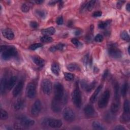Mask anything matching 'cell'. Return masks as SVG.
<instances>
[{"mask_svg": "<svg viewBox=\"0 0 130 130\" xmlns=\"http://www.w3.org/2000/svg\"><path fill=\"white\" fill-rule=\"evenodd\" d=\"M1 52L2 53V57L4 60L9 59L17 54L16 49L13 46L2 45L1 46Z\"/></svg>", "mask_w": 130, "mask_h": 130, "instance_id": "obj_1", "label": "cell"}, {"mask_svg": "<svg viewBox=\"0 0 130 130\" xmlns=\"http://www.w3.org/2000/svg\"><path fill=\"white\" fill-rule=\"evenodd\" d=\"M110 96V92L109 90H106L103 93L98 102V106L100 108H104L107 106Z\"/></svg>", "mask_w": 130, "mask_h": 130, "instance_id": "obj_2", "label": "cell"}, {"mask_svg": "<svg viewBox=\"0 0 130 130\" xmlns=\"http://www.w3.org/2000/svg\"><path fill=\"white\" fill-rule=\"evenodd\" d=\"M72 101L77 107H80L82 104V98L80 91L78 86H76L72 94Z\"/></svg>", "mask_w": 130, "mask_h": 130, "instance_id": "obj_3", "label": "cell"}, {"mask_svg": "<svg viewBox=\"0 0 130 130\" xmlns=\"http://www.w3.org/2000/svg\"><path fill=\"white\" fill-rule=\"evenodd\" d=\"M54 98L55 99L59 101H62L64 96L63 87L62 84L59 83H55L54 86Z\"/></svg>", "mask_w": 130, "mask_h": 130, "instance_id": "obj_4", "label": "cell"}, {"mask_svg": "<svg viewBox=\"0 0 130 130\" xmlns=\"http://www.w3.org/2000/svg\"><path fill=\"white\" fill-rule=\"evenodd\" d=\"M42 89L45 94L50 95L52 91V85L51 81L47 79L43 80L42 82Z\"/></svg>", "mask_w": 130, "mask_h": 130, "instance_id": "obj_5", "label": "cell"}, {"mask_svg": "<svg viewBox=\"0 0 130 130\" xmlns=\"http://www.w3.org/2000/svg\"><path fill=\"white\" fill-rule=\"evenodd\" d=\"M63 117L68 121H72L75 118V114L71 108H66L63 111Z\"/></svg>", "mask_w": 130, "mask_h": 130, "instance_id": "obj_6", "label": "cell"}, {"mask_svg": "<svg viewBox=\"0 0 130 130\" xmlns=\"http://www.w3.org/2000/svg\"><path fill=\"white\" fill-rule=\"evenodd\" d=\"M108 52L109 55L114 58H119L121 57V51L114 45H110L108 49Z\"/></svg>", "mask_w": 130, "mask_h": 130, "instance_id": "obj_7", "label": "cell"}, {"mask_svg": "<svg viewBox=\"0 0 130 130\" xmlns=\"http://www.w3.org/2000/svg\"><path fill=\"white\" fill-rule=\"evenodd\" d=\"M26 94L27 97L30 99H33L35 98L36 94V85L33 82L29 83L27 87Z\"/></svg>", "mask_w": 130, "mask_h": 130, "instance_id": "obj_8", "label": "cell"}, {"mask_svg": "<svg viewBox=\"0 0 130 130\" xmlns=\"http://www.w3.org/2000/svg\"><path fill=\"white\" fill-rule=\"evenodd\" d=\"M42 108L41 102L40 100H36L33 105L31 108V114L34 116H36L39 115Z\"/></svg>", "mask_w": 130, "mask_h": 130, "instance_id": "obj_9", "label": "cell"}, {"mask_svg": "<svg viewBox=\"0 0 130 130\" xmlns=\"http://www.w3.org/2000/svg\"><path fill=\"white\" fill-rule=\"evenodd\" d=\"M64 105L62 101H59L54 98L51 102V109L56 113L59 112L62 108V105Z\"/></svg>", "mask_w": 130, "mask_h": 130, "instance_id": "obj_10", "label": "cell"}, {"mask_svg": "<svg viewBox=\"0 0 130 130\" xmlns=\"http://www.w3.org/2000/svg\"><path fill=\"white\" fill-rule=\"evenodd\" d=\"M18 119L20 120V122L26 126L27 128L29 126H32L35 123V121L34 120L28 118L25 116H20L18 117Z\"/></svg>", "mask_w": 130, "mask_h": 130, "instance_id": "obj_11", "label": "cell"}, {"mask_svg": "<svg viewBox=\"0 0 130 130\" xmlns=\"http://www.w3.org/2000/svg\"><path fill=\"white\" fill-rule=\"evenodd\" d=\"M46 122L48 126L52 128H59L62 125V122L60 120L56 119H49Z\"/></svg>", "mask_w": 130, "mask_h": 130, "instance_id": "obj_12", "label": "cell"}, {"mask_svg": "<svg viewBox=\"0 0 130 130\" xmlns=\"http://www.w3.org/2000/svg\"><path fill=\"white\" fill-rule=\"evenodd\" d=\"M120 108V103H119V99L114 98V100L112 102L111 105V112L112 114L117 113Z\"/></svg>", "mask_w": 130, "mask_h": 130, "instance_id": "obj_13", "label": "cell"}, {"mask_svg": "<svg viewBox=\"0 0 130 130\" xmlns=\"http://www.w3.org/2000/svg\"><path fill=\"white\" fill-rule=\"evenodd\" d=\"M23 86H24V82L23 81H20L17 83V84L15 86V88H14L13 91V95L14 97H17L19 95V94L20 93V92H21V91H22L23 89Z\"/></svg>", "mask_w": 130, "mask_h": 130, "instance_id": "obj_14", "label": "cell"}, {"mask_svg": "<svg viewBox=\"0 0 130 130\" xmlns=\"http://www.w3.org/2000/svg\"><path fill=\"white\" fill-rule=\"evenodd\" d=\"M2 33L3 36L8 40H12L14 38V34L13 31L9 29H5L3 30Z\"/></svg>", "mask_w": 130, "mask_h": 130, "instance_id": "obj_15", "label": "cell"}, {"mask_svg": "<svg viewBox=\"0 0 130 130\" xmlns=\"http://www.w3.org/2000/svg\"><path fill=\"white\" fill-rule=\"evenodd\" d=\"M85 114L89 117L93 116L95 114V110L94 107L91 105H88L84 109Z\"/></svg>", "mask_w": 130, "mask_h": 130, "instance_id": "obj_16", "label": "cell"}, {"mask_svg": "<svg viewBox=\"0 0 130 130\" xmlns=\"http://www.w3.org/2000/svg\"><path fill=\"white\" fill-rule=\"evenodd\" d=\"M17 80V78L16 76H13L11 77V78L7 82V89H8V90L11 91L13 88V87L16 83Z\"/></svg>", "mask_w": 130, "mask_h": 130, "instance_id": "obj_17", "label": "cell"}, {"mask_svg": "<svg viewBox=\"0 0 130 130\" xmlns=\"http://www.w3.org/2000/svg\"><path fill=\"white\" fill-rule=\"evenodd\" d=\"M102 88H103V85H100L98 86L97 89L95 90V92L94 93V94H93V95L92 96V97L90 99V101L92 103H94L96 101V100L97 99V97H98V96L99 94L100 93V91H101Z\"/></svg>", "mask_w": 130, "mask_h": 130, "instance_id": "obj_18", "label": "cell"}, {"mask_svg": "<svg viewBox=\"0 0 130 130\" xmlns=\"http://www.w3.org/2000/svg\"><path fill=\"white\" fill-rule=\"evenodd\" d=\"M32 59L33 62L38 66L42 67L44 64V60L39 56H34Z\"/></svg>", "mask_w": 130, "mask_h": 130, "instance_id": "obj_19", "label": "cell"}, {"mask_svg": "<svg viewBox=\"0 0 130 130\" xmlns=\"http://www.w3.org/2000/svg\"><path fill=\"white\" fill-rule=\"evenodd\" d=\"M55 32V30L53 27H50L42 31V33L44 36H50L53 35Z\"/></svg>", "mask_w": 130, "mask_h": 130, "instance_id": "obj_20", "label": "cell"}, {"mask_svg": "<svg viewBox=\"0 0 130 130\" xmlns=\"http://www.w3.org/2000/svg\"><path fill=\"white\" fill-rule=\"evenodd\" d=\"M51 70L54 75L58 76L59 74V71H60L59 65L57 63H52L51 67Z\"/></svg>", "mask_w": 130, "mask_h": 130, "instance_id": "obj_21", "label": "cell"}, {"mask_svg": "<svg viewBox=\"0 0 130 130\" xmlns=\"http://www.w3.org/2000/svg\"><path fill=\"white\" fill-rule=\"evenodd\" d=\"M7 82L6 78H2L1 80V85H0V90H1V93L2 94H3L5 93V90L7 88Z\"/></svg>", "mask_w": 130, "mask_h": 130, "instance_id": "obj_22", "label": "cell"}, {"mask_svg": "<svg viewBox=\"0 0 130 130\" xmlns=\"http://www.w3.org/2000/svg\"><path fill=\"white\" fill-rule=\"evenodd\" d=\"M25 106L24 101L22 100H19L14 105V109L16 110H19L22 109Z\"/></svg>", "mask_w": 130, "mask_h": 130, "instance_id": "obj_23", "label": "cell"}, {"mask_svg": "<svg viewBox=\"0 0 130 130\" xmlns=\"http://www.w3.org/2000/svg\"><path fill=\"white\" fill-rule=\"evenodd\" d=\"M92 125H93V127L96 129L103 130V129H105L106 128L102 124H101L100 122L98 121H94L93 122Z\"/></svg>", "mask_w": 130, "mask_h": 130, "instance_id": "obj_24", "label": "cell"}, {"mask_svg": "<svg viewBox=\"0 0 130 130\" xmlns=\"http://www.w3.org/2000/svg\"><path fill=\"white\" fill-rule=\"evenodd\" d=\"M67 69L68 70L71 72H73L75 71H77L78 69H79V67L78 66V64L75 63H71L69 64L67 67Z\"/></svg>", "mask_w": 130, "mask_h": 130, "instance_id": "obj_25", "label": "cell"}, {"mask_svg": "<svg viewBox=\"0 0 130 130\" xmlns=\"http://www.w3.org/2000/svg\"><path fill=\"white\" fill-rule=\"evenodd\" d=\"M130 119V115L129 113H123V114L121 115L120 117V121L122 123H126L129 121Z\"/></svg>", "mask_w": 130, "mask_h": 130, "instance_id": "obj_26", "label": "cell"}, {"mask_svg": "<svg viewBox=\"0 0 130 130\" xmlns=\"http://www.w3.org/2000/svg\"><path fill=\"white\" fill-rule=\"evenodd\" d=\"M64 44H57L55 46H52L50 48V50L52 52H54L56 50H62L64 47Z\"/></svg>", "mask_w": 130, "mask_h": 130, "instance_id": "obj_27", "label": "cell"}, {"mask_svg": "<svg viewBox=\"0 0 130 130\" xmlns=\"http://www.w3.org/2000/svg\"><path fill=\"white\" fill-rule=\"evenodd\" d=\"M124 113H129V103L127 100H125L123 104Z\"/></svg>", "mask_w": 130, "mask_h": 130, "instance_id": "obj_28", "label": "cell"}, {"mask_svg": "<svg viewBox=\"0 0 130 130\" xmlns=\"http://www.w3.org/2000/svg\"><path fill=\"white\" fill-rule=\"evenodd\" d=\"M128 83L126 82L123 84L121 89V94L123 97H124L126 95L127 92L128 91Z\"/></svg>", "mask_w": 130, "mask_h": 130, "instance_id": "obj_29", "label": "cell"}, {"mask_svg": "<svg viewBox=\"0 0 130 130\" xmlns=\"http://www.w3.org/2000/svg\"><path fill=\"white\" fill-rule=\"evenodd\" d=\"M41 42L43 43H50L53 41V39L48 36H44L40 38Z\"/></svg>", "mask_w": 130, "mask_h": 130, "instance_id": "obj_30", "label": "cell"}, {"mask_svg": "<svg viewBox=\"0 0 130 130\" xmlns=\"http://www.w3.org/2000/svg\"><path fill=\"white\" fill-rule=\"evenodd\" d=\"M63 75H64V77L65 79L69 81H72L74 78V75L71 73L66 72V73H64Z\"/></svg>", "mask_w": 130, "mask_h": 130, "instance_id": "obj_31", "label": "cell"}, {"mask_svg": "<svg viewBox=\"0 0 130 130\" xmlns=\"http://www.w3.org/2000/svg\"><path fill=\"white\" fill-rule=\"evenodd\" d=\"M95 85H96V82L95 81L93 82L89 85H86V87L85 88V90L88 92H90L95 88Z\"/></svg>", "mask_w": 130, "mask_h": 130, "instance_id": "obj_32", "label": "cell"}, {"mask_svg": "<svg viewBox=\"0 0 130 130\" xmlns=\"http://www.w3.org/2000/svg\"><path fill=\"white\" fill-rule=\"evenodd\" d=\"M36 13L37 14L38 16H39L41 18H45L47 15L46 12L42 10H37L36 11Z\"/></svg>", "mask_w": 130, "mask_h": 130, "instance_id": "obj_33", "label": "cell"}, {"mask_svg": "<svg viewBox=\"0 0 130 130\" xmlns=\"http://www.w3.org/2000/svg\"><path fill=\"white\" fill-rule=\"evenodd\" d=\"M120 37L123 40L127 41H128L129 40V36L126 31H123L121 33Z\"/></svg>", "mask_w": 130, "mask_h": 130, "instance_id": "obj_34", "label": "cell"}, {"mask_svg": "<svg viewBox=\"0 0 130 130\" xmlns=\"http://www.w3.org/2000/svg\"><path fill=\"white\" fill-rule=\"evenodd\" d=\"M14 128L15 129H24L27 128V127L20 122V123H15L14 124Z\"/></svg>", "mask_w": 130, "mask_h": 130, "instance_id": "obj_35", "label": "cell"}, {"mask_svg": "<svg viewBox=\"0 0 130 130\" xmlns=\"http://www.w3.org/2000/svg\"><path fill=\"white\" fill-rule=\"evenodd\" d=\"M30 9V5L28 3L23 4L21 6V10L24 13H27L29 11Z\"/></svg>", "mask_w": 130, "mask_h": 130, "instance_id": "obj_36", "label": "cell"}, {"mask_svg": "<svg viewBox=\"0 0 130 130\" xmlns=\"http://www.w3.org/2000/svg\"><path fill=\"white\" fill-rule=\"evenodd\" d=\"M8 118V114L5 110L2 109H1V119L2 120H5Z\"/></svg>", "mask_w": 130, "mask_h": 130, "instance_id": "obj_37", "label": "cell"}, {"mask_svg": "<svg viewBox=\"0 0 130 130\" xmlns=\"http://www.w3.org/2000/svg\"><path fill=\"white\" fill-rule=\"evenodd\" d=\"M42 46H43V45L42 44H41V43H35V44H33L31 45L29 47V49L32 50H35L39 48L42 47Z\"/></svg>", "mask_w": 130, "mask_h": 130, "instance_id": "obj_38", "label": "cell"}, {"mask_svg": "<svg viewBox=\"0 0 130 130\" xmlns=\"http://www.w3.org/2000/svg\"><path fill=\"white\" fill-rule=\"evenodd\" d=\"M95 3H96L95 1H91L89 2V3L87 5V9L88 10V11H91L93 9L95 6Z\"/></svg>", "mask_w": 130, "mask_h": 130, "instance_id": "obj_39", "label": "cell"}, {"mask_svg": "<svg viewBox=\"0 0 130 130\" xmlns=\"http://www.w3.org/2000/svg\"><path fill=\"white\" fill-rule=\"evenodd\" d=\"M71 42L73 44L75 45L76 47H80L81 46L82 44L79 42V41L76 38H73L71 40Z\"/></svg>", "mask_w": 130, "mask_h": 130, "instance_id": "obj_40", "label": "cell"}, {"mask_svg": "<svg viewBox=\"0 0 130 130\" xmlns=\"http://www.w3.org/2000/svg\"><path fill=\"white\" fill-rule=\"evenodd\" d=\"M105 120L106 121H107L108 122H110L111 121V120L113 119V117L112 114H111L109 113H108L105 115Z\"/></svg>", "mask_w": 130, "mask_h": 130, "instance_id": "obj_41", "label": "cell"}, {"mask_svg": "<svg viewBox=\"0 0 130 130\" xmlns=\"http://www.w3.org/2000/svg\"><path fill=\"white\" fill-rule=\"evenodd\" d=\"M95 40L98 42H101L103 40V37L101 34H98L95 38Z\"/></svg>", "mask_w": 130, "mask_h": 130, "instance_id": "obj_42", "label": "cell"}, {"mask_svg": "<svg viewBox=\"0 0 130 130\" xmlns=\"http://www.w3.org/2000/svg\"><path fill=\"white\" fill-rule=\"evenodd\" d=\"M56 24L58 25H61L63 24V18L62 16H59L58 17L57 19H56Z\"/></svg>", "mask_w": 130, "mask_h": 130, "instance_id": "obj_43", "label": "cell"}, {"mask_svg": "<svg viewBox=\"0 0 130 130\" xmlns=\"http://www.w3.org/2000/svg\"><path fill=\"white\" fill-rule=\"evenodd\" d=\"M108 23L107 22H102L99 24V28L101 29H104L107 27Z\"/></svg>", "mask_w": 130, "mask_h": 130, "instance_id": "obj_44", "label": "cell"}, {"mask_svg": "<svg viewBox=\"0 0 130 130\" xmlns=\"http://www.w3.org/2000/svg\"><path fill=\"white\" fill-rule=\"evenodd\" d=\"M30 26L33 29H37L38 27V24L36 21H33L30 23Z\"/></svg>", "mask_w": 130, "mask_h": 130, "instance_id": "obj_45", "label": "cell"}, {"mask_svg": "<svg viewBox=\"0 0 130 130\" xmlns=\"http://www.w3.org/2000/svg\"><path fill=\"white\" fill-rule=\"evenodd\" d=\"M102 15V12L101 11H96L93 14V16L94 17H100Z\"/></svg>", "mask_w": 130, "mask_h": 130, "instance_id": "obj_46", "label": "cell"}, {"mask_svg": "<svg viewBox=\"0 0 130 130\" xmlns=\"http://www.w3.org/2000/svg\"><path fill=\"white\" fill-rule=\"evenodd\" d=\"M114 129H116V130H124V129H125V128L122 125H117L114 128Z\"/></svg>", "mask_w": 130, "mask_h": 130, "instance_id": "obj_47", "label": "cell"}, {"mask_svg": "<svg viewBox=\"0 0 130 130\" xmlns=\"http://www.w3.org/2000/svg\"><path fill=\"white\" fill-rule=\"evenodd\" d=\"M124 3V1H119L117 2V7L118 8H120L122 6L123 3Z\"/></svg>", "mask_w": 130, "mask_h": 130, "instance_id": "obj_48", "label": "cell"}, {"mask_svg": "<svg viewBox=\"0 0 130 130\" xmlns=\"http://www.w3.org/2000/svg\"><path fill=\"white\" fill-rule=\"evenodd\" d=\"M126 9L128 12H129L130 11V4L127 3L126 6Z\"/></svg>", "mask_w": 130, "mask_h": 130, "instance_id": "obj_49", "label": "cell"}, {"mask_svg": "<svg viewBox=\"0 0 130 130\" xmlns=\"http://www.w3.org/2000/svg\"><path fill=\"white\" fill-rule=\"evenodd\" d=\"M43 1H42V0H38V1H36L35 3H37V4H41L42 3H43Z\"/></svg>", "mask_w": 130, "mask_h": 130, "instance_id": "obj_50", "label": "cell"}, {"mask_svg": "<svg viewBox=\"0 0 130 130\" xmlns=\"http://www.w3.org/2000/svg\"><path fill=\"white\" fill-rule=\"evenodd\" d=\"M56 2V1H51L49 3V5H54V4Z\"/></svg>", "mask_w": 130, "mask_h": 130, "instance_id": "obj_51", "label": "cell"}, {"mask_svg": "<svg viewBox=\"0 0 130 130\" xmlns=\"http://www.w3.org/2000/svg\"><path fill=\"white\" fill-rule=\"evenodd\" d=\"M80 34V32H79L78 31H76V32H75V35H78L79 34Z\"/></svg>", "mask_w": 130, "mask_h": 130, "instance_id": "obj_52", "label": "cell"}, {"mask_svg": "<svg viewBox=\"0 0 130 130\" xmlns=\"http://www.w3.org/2000/svg\"><path fill=\"white\" fill-rule=\"evenodd\" d=\"M128 53H129V47L128 48Z\"/></svg>", "mask_w": 130, "mask_h": 130, "instance_id": "obj_53", "label": "cell"}]
</instances>
